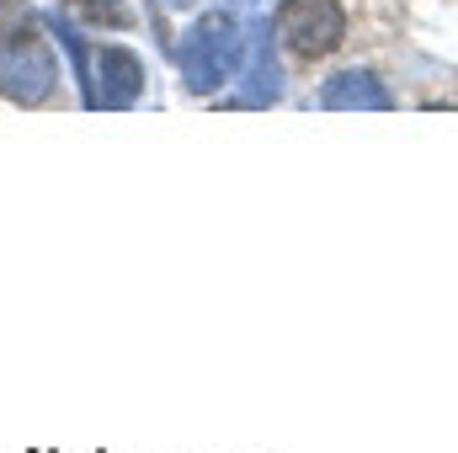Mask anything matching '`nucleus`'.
Here are the masks:
<instances>
[{
    "instance_id": "nucleus-1",
    "label": "nucleus",
    "mask_w": 458,
    "mask_h": 453,
    "mask_svg": "<svg viewBox=\"0 0 458 453\" xmlns=\"http://www.w3.org/2000/svg\"><path fill=\"white\" fill-rule=\"evenodd\" d=\"M54 32H59L70 64H75L81 102H86L91 113H102V107L113 113V107H133V102H139V91H144V64H139V54H128V48H117V43H91V38L75 32L70 21H54Z\"/></svg>"
},
{
    "instance_id": "nucleus-2",
    "label": "nucleus",
    "mask_w": 458,
    "mask_h": 453,
    "mask_svg": "<svg viewBox=\"0 0 458 453\" xmlns=\"http://www.w3.org/2000/svg\"><path fill=\"white\" fill-rule=\"evenodd\" d=\"M240 48H245V38H240V21L229 11L198 16V27L187 32V48H182V86L192 97H208L240 64Z\"/></svg>"
},
{
    "instance_id": "nucleus-3",
    "label": "nucleus",
    "mask_w": 458,
    "mask_h": 453,
    "mask_svg": "<svg viewBox=\"0 0 458 453\" xmlns=\"http://www.w3.org/2000/svg\"><path fill=\"white\" fill-rule=\"evenodd\" d=\"M272 32L299 59H326L346 43V11L336 0H283L272 16Z\"/></svg>"
},
{
    "instance_id": "nucleus-4",
    "label": "nucleus",
    "mask_w": 458,
    "mask_h": 453,
    "mask_svg": "<svg viewBox=\"0 0 458 453\" xmlns=\"http://www.w3.org/2000/svg\"><path fill=\"white\" fill-rule=\"evenodd\" d=\"M59 81V59L43 38L21 32V38H5L0 43V97L5 102H21V107H38Z\"/></svg>"
},
{
    "instance_id": "nucleus-5",
    "label": "nucleus",
    "mask_w": 458,
    "mask_h": 453,
    "mask_svg": "<svg viewBox=\"0 0 458 453\" xmlns=\"http://www.w3.org/2000/svg\"><path fill=\"white\" fill-rule=\"evenodd\" d=\"M320 107H331V113H389L394 97H389V86H384L378 75L346 70V75H331V81H326Z\"/></svg>"
},
{
    "instance_id": "nucleus-6",
    "label": "nucleus",
    "mask_w": 458,
    "mask_h": 453,
    "mask_svg": "<svg viewBox=\"0 0 458 453\" xmlns=\"http://www.w3.org/2000/svg\"><path fill=\"white\" fill-rule=\"evenodd\" d=\"M245 81H250V91L240 97L245 107H261V102H272L277 91H283V81H277V64H272V21H256L250 27V38H245Z\"/></svg>"
},
{
    "instance_id": "nucleus-7",
    "label": "nucleus",
    "mask_w": 458,
    "mask_h": 453,
    "mask_svg": "<svg viewBox=\"0 0 458 453\" xmlns=\"http://www.w3.org/2000/svg\"><path fill=\"white\" fill-rule=\"evenodd\" d=\"M70 5H81L91 21H107V27H123V11H117L113 0H70Z\"/></svg>"
},
{
    "instance_id": "nucleus-8",
    "label": "nucleus",
    "mask_w": 458,
    "mask_h": 453,
    "mask_svg": "<svg viewBox=\"0 0 458 453\" xmlns=\"http://www.w3.org/2000/svg\"><path fill=\"white\" fill-rule=\"evenodd\" d=\"M171 5H182V0H171Z\"/></svg>"
}]
</instances>
